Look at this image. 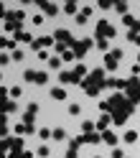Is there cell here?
<instances>
[{
  "mask_svg": "<svg viewBox=\"0 0 140 158\" xmlns=\"http://www.w3.org/2000/svg\"><path fill=\"white\" fill-rule=\"evenodd\" d=\"M84 74H87V66H84V64H79V66L74 69V77H76V82H84Z\"/></svg>",
  "mask_w": 140,
  "mask_h": 158,
  "instance_id": "obj_14",
  "label": "cell"
},
{
  "mask_svg": "<svg viewBox=\"0 0 140 158\" xmlns=\"http://www.w3.org/2000/svg\"><path fill=\"white\" fill-rule=\"evenodd\" d=\"M5 112H8V115L15 112V100H8V102H5Z\"/></svg>",
  "mask_w": 140,
  "mask_h": 158,
  "instance_id": "obj_27",
  "label": "cell"
},
{
  "mask_svg": "<svg viewBox=\"0 0 140 158\" xmlns=\"http://www.w3.org/2000/svg\"><path fill=\"white\" fill-rule=\"evenodd\" d=\"M23 77H26V82H36V84H46L48 82V74L46 72H33V69H26Z\"/></svg>",
  "mask_w": 140,
  "mask_h": 158,
  "instance_id": "obj_1",
  "label": "cell"
},
{
  "mask_svg": "<svg viewBox=\"0 0 140 158\" xmlns=\"http://www.w3.org/2000/svg\"><path fill=\"white\" fill-rule=\"evenodd\" d=\"M18 158H33V153H31V151H23L21 156H18Z\"/></svg>",
  "mask_w": 140,
  "mask_h": 158,
  "instance_id": "obj_33",
  "label": "cell"
},
{
  "mask_svg": "<svg viewBox=\"0 0 140 158\" xmlns=\"http://www.w3.org/2000/svg\"><path fill=\"white\" fill-rule=\"evenodd\" d=\"M109 123H112V115H102V117L97 120V130H105Z\"/></svg>",
  "mask_w": 140,
  "mask_h": 158,
  "instance_id": "obj_13",
  "label": "cell"
},
{
  "mask_svg": "<svg viewBox=\"0 0 140 158\" xmlns=\"http://www.w3.org/2000/svg\"><path fill=\"white\" fill-rule=\"evenodd\" d=\"M115 36V28L109 26L107 21H99L97 23V38H112Z\"/></svg>",
  "mask_w": 140,
  "mask_h": 158,
  "instance_id": "obj_4",
  "label": "cell"
},
{
  "mask_svg": "<svg viewBox=\"0 0 140 158\" xmlns=\"http://www.w3.org/2000/svg\"><path fill=\"white\" fill-rule=\"evenodd\" d=\"M64 138H66V130L64 127H56L54 130V140H64Z\"/></svg>",
  "mask_w": 140,
  "mask_h": 158,
  "instance_id": "obj_20",
  "label": "cell"
},
{
  "mask_svg": "<svg viewBox=\"0 0 140 158\" xmlns=\"http://www.w3.org/2000/svg\"><path fill=\"white\" fill-rule=\"evenodd\" d=\"M79 112H82V105H76V102L69 105V115H79Z\"/></svg>",
  "mask_w": 140,
  "mask_h": 158,
  "instance_id": "obj_23",
  "label": "cell"
},
{
  "mask_svg": "<svg viewBox=\"0 0 140 158\" xmlns=\"http://www.w3.org/2000/svg\"><path fill=\"white\" fill-rule=\"evenodd\" d=\"M138 140V130H127L125 133V143H135Z\"/></svg>",
  "mask_w": 140,
  "mask_h": 158,
  "instance_id": "obj_17",
  "label": "cell"
},
{
  "mask_svg": "<svg viewBox=\"0 0 140 158\" xmlns=\"http://www.w3.org/2000/svg\"><path fill=\"white\" fill-rule=\"evenodd\" d=\"M23 56H26V54L21 51V48H18V51H13V59H15V61H23Z\"/></svg>",
  "mask_w": 140,
  "mask_h": 158,
  "instance_id": "obj_29",
  "label": "cell"
},
{
  "mask_svg": "<svg viewBox=\"0 0 140 158\" xmlns=\"http://www.w3.org/2000/svg\"><path fill=\"white\" fill-rule=\"evenodd\" d=\"M38 138H41V140H48V138H54V133L48 130V127H41V130H38Z\"/></svg>",
  "mask_w": 140,
  "mask_h": 158,
  "instance_id": "obj_16",
  "label": "cell"
},
{
  "mask_svg": "<svg viewBox=\"0 0 140 158\" xmlns=\"http://www.w3.org/2000/svg\"><path fill=\"white\" fill-rule=\"evenodd\" d=\"M127 97H130V102H140V82H138V77L130 79V84H127Z\"/></svg>",
  "mask_w": 140,
  "mask_h": 158,
  "instance_id": "obj_2",
  "label": "cell"
},
{
  "mask_svg": "<svg viewBox=\"0 0 140 158\" xmlns=\"http://www.w3.org/2000/svg\"><path fill=\"white\" fill-rule=\"evenodd\" d=\"M15 38H18V41H31V44H33V38L28 36L26 31H18V33H15Z\"/></svg>",
  "mask_w": 140,
  "mask_h": 158,
  "instance_id": "obj_22",
  "label": "cell"
},
{
  "mask_svg": "<svg viewBox=\"0 0 140 158\" xmlns=\"http://www.w3.org/2000/svg\"><path fill=\"white\" fill-rule=\"evenodd\" d=\"M54 44V36H41V38H38V41H33L31 46L36 48V51H43V46H51Z\"/></svg>",
  "mask_w": 140,
  "mask_h": 158,
  "instance_id": "obj_6",
  "label": "cell"
},
{
  "mask_svg": "<svg viewBox=\"0 0 140 158\" xmlns=\"http://www.w3.org/2000/svg\"><path fill=\"white\" fill-rule=\"evenodd\" d=\"M127 41H130V44H135V46H140V33L130 31V33H127Z\"/></svg>",
  "mask_w": 140,
  "mask_h": 158,
  "instance_id": "obj_18",
  "label": "cell"
},
{
  "mask_svg": "<svg viewBox=\"0 0 140 158\" xmlns=\"http://www.w3.org/2000/svg\"><path fill=\"white\" fill-rule=\"evenodd\" d=\"M61 59H64V61H72V59H74V51H72V48H69V51H64Z\"/></svg>",
  "mask_w": 140,
  "mask_h": 158,
  "instance_id": "obj_28",
  "label": "cell"
},
{
  "mask_svg": "<svg viewBox=\"0 0 140 158\" xmlns=\"http://www.w3.org/2000/svg\"><path fill=\"white\" fill-rule=\"evenodd\" d=\"M64 13H66V15H79L82 10H79L76 3H64Z\"/></svg>",
  "mask_w": 140,
  "mask_h": 158,
  "instance_id": "obj_11",
  "label": "cell"
},
{
  "mask_svg": "<svg viewBox=\"0 0 140 158\" xmlns=\"http://www.w3.org/2000/svg\"><path fill=\"white\" fill-rule=\"evenodd\" d=\"M8 94H10L13 100H18V97L23 94V89H21V87H10V92H8Z\"/></svg>",
  "mask_w": 140,
  "mask_h": 158,
  "instance_id": "obj_25",
  "label": "cell"
},
{
  "mask_svg": "<svg viewBox=\"0 0 140 158\" xmlns=\"http://www.w3.org/2000/svg\"><path fill=\"white\" fill-rule=\"evenodd\" d=\"M59 79H61L64 84H79L76 77H74V72H61V74H59Z\"/></svg>",
  "mask_w": 140,
  "mask_h": 158,
  "instance_id": "obj_8",
  "label": "cell"
},
{
  "mask_svg": "<svg viewBox=\"0 0 140 158\" xmlns=\"http://www.w3.org/2000/svg\"><path fill=\"white\" fill-rule=\"evenodd\" d=\"M99 8H102V10H109V8H115V3H107L105 0V3H99Z\"/></svg>",
  "mask_w": 140,
  "mask_h": 158,
  "instance_id": "obj_31",
  "label": "cell"
},
{
  "mask_svg": "<svg viewBox=\"0 0 140 158\" xmlns=\"http://www.w3.org/2000/svg\"><path fill=\"white\" fill-rule=\"evenodd\" d=\"M102 143H107V145H117V135H115L112 130H105V133H102Z\"/></svg>",
  "mask_w": 140,
  "mask_h": 158,
  "instance_id": "obj_9",
  "label": "cell"
},
{
  "mask_svg": "<svg viewBox=\"0 0 140 158\" xmlns=\"http://www.w3.org/2000/svg\"><path fill=\"white\" fill-rule=\"evenodd\" d=\"M138 61H140V54H138Z\"/></svg>",
  "mask_w": 140,
  "mask_h": 158,
  "instance_id": "obj_34",
  "label": "cell"
},
{
  "mask_svg": "<svg viewBox=\"0 0 140 158\" xmlns=\"http://www.w3.org/2000/svg\"><path fill=\"white\" fill-rule=\"evenodd\" d=\"M84 140H87V143H94V145H97V143H102V135H97V133H87V135H84Z\"/></svg>",
  "mask_w": 140,
  "mask_h": 158,
  "instance_id": "obj_15",
  "label": "cell"
},
{
  "mask_svg": "<svg viewBox=\"0 0 140 158\" xmlns=\"http://www.w3.org/2000/svg\"><path fill=\"white\" fill-rule=\"evenodd\" d=\"M117 64H120V59H117L112 51H107V54H105V72H115Z\"/></svg>",
  "mask_w": 140,
  "mask_h": 158,
  "instance_id": "obj_5",
  "label": "cell"
},
{
  "mask_svg": "<svg viewBox=\"0 0 140 158\" xmlns=\"http://www.w3.org/2000/svg\"><path fill=\"white\" fill-rule=\"evenodd\" d=\"M92 46V38H84V41H74L72 44V51H74V56L76 59H82L84 54H87V48Z\"/></svg>",
  "mask_w": 140,
  "mask_h": 158,
  "instance_id": "obj_3",
  "label": "cell"
},
{
  "mask_svg": "<svg viewBox=\"0 0 140 158\" xmlns=\"http://www.w3.org/2000/svg\"><path fill=\"white\" fill-rule=\"evenodd\" d=\"M36 153H38V158H48V156H51V151H48L46 145H41V148H38Z\"/></svg>",
  "mask_w": 140,
  "mask_h": 158,
  "instance_id": "obj_26",
  "label": "cell"
},
{
  "mask_svg": "<svg viewBox=\"0 0 140 158\" xmlns=\"http://www.w3.org/2000/svg\"><path fill=\"white\" fill-rule=\"evenodd\" d=\"M38 5H41V10H43L46 15H56V13H59V5H56V3H38Z\"/></svg>",
  "mask_w": 140,
  "mask_h": 158,
  "instance_id": "obj_7",
  "label": "cell"
},
{
  "mask_svg": "<svg viewBox=\"0 0 140 158\" xmlns=\"http://www.w3.org/2000/svg\"><path fill=\"white\" fill-rule=\"evenodd\" d=\"M130 72H133V77H138V74H140V64H133V69H130Z\"/></svg>",
  "mask_w": 140,
  "mask_h": 158,
  "instance_id": "obj_32",
  "label": "cell"
},
{
  "mask_svg": "<svg viewBox=\"0 0 140 158\" xmlns=\"http://www.w3.org/2000/svg\"><path fill=\"white\" fill-rule=\"evenodd\" d=\"M94 46H97V48H102V51H107V48H109L107 38H97V41H94Z\"/></svg>",
  "mask_w": 140,
  "mask_h": 158,
  "instance_id": "obj_21",
  "label": "cell"
},
{
  "mask_svg": "<svg viewBox=\"0 0 140 158\" xmlns=\"http://www.w3.org/2000/svg\"><path fill=\"white\" fill-rule=\"evenodd\" d=\"M36 56H38V59H41V61H46V59H51V56H48V51H46V48H43V51H38Z\"/></svg>",
  "mask_w": 140,
  "mask_h": 158,
  "instance_id": "obj_30",
  "label": "cell"
},
{
  "mask_svg": "<svg viewBox=\"0 0 140 158\" xmlns=\"http://www.w3.org/2000/svg\"><path fill=\"white\" fill-rule=\"evenodd\" d=\"M115 10H117V13H122V18L130 15V13H127V3H115Z\"/></svg>",
  "mask_w": 140,
  "mask_h": 158,
  "instance_id": "obj_19",
  "label": "cell"
},
{
  "mask_svg": "<svg viewBox=\"0 0 140 158\" xmlns=\"http://www.w3.org/2000/svg\"><path fill=\"white\" fill-rule=\"evenodd\" d=\"M89 15H92V8H82V13L76 15V23H79V26H84V23L89 21Z\"/></svg>",
  "mask_w": 140,
  "mask_h": 158,
  "instance_id": "obj_10",
  "label": "cell"
},
{
  "mask_svg": "<svg viewBox=\"0 0 140 158\" xmlns=\"http://www.w3.org/2000/svg\"><path fill=\"white\" fill-rule=\"evenodd\" d=\"M51 97L61 102V100H66V89H64V87H54V89H51Z\"/></svg>",
  "mask_w": 140,
  "mask_h": 158,
  "instance_id": "obj_12",
  "label": "cell"
},
{
  "mask_svg": "<svg viewBox=\"0 0 140 158\" xmlns=\"http://www.w3.org/2000/svg\"><path fill=\"white\" fill-rule=\"evenodd\" d=\"M48 66H51V69H59V66H61V59H59V56H51V59H48Z\"/></svg>",
  "mask_w": 140,
  "mask_h": 158,
  "instance_id": "obj_24",
  "label": "cell"
}]
</instances>
